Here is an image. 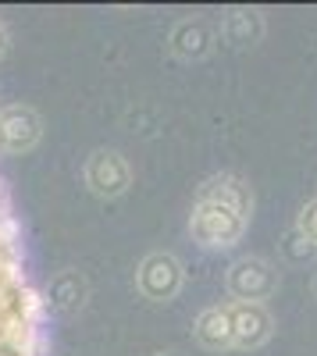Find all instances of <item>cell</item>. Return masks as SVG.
<instances>
[{"mask_svg": "<svg viewBox=\"0 0 317 356\" xmlns=\"http://www.w3.org/2000/svg\"><path fill=\"white\" fill-rule=\"evenodd\" d=\"M0 356H47L43 296L29 275L22 228L0 178Z\"/></svg>", "mask_w": 317, "mask_h": 356, "instance_id": "cell-1", "label": "cell"}, {"mask_svg": "<svg viewBox=\"0 0 317 356\" xmlns=\"http://www.w3.org/2000/svg\"><path fill=\"white\" fill-rule=\"evenodd\" d=\"M253 214V193L239 175H214L196 189L193 214H189V235L204 250H232Z\"/></svg>", "mask_w": 317, "mask_h": 356, "instance_id": "cell-2", "label": "cell"}, {"mask_svg": "<svg viewBox=\"0 0 317 356\" xmlns=\"http://www.w3.org/2000/svg\"><path fill=\"white\" fill-rule=\"evenodd\" d=\"M228 292L243 303H264L278 289V271L264 257H239L228 267Z\"/></svg>", "mask_w": 317, "mask_h": 356, "instance_id": "cell-3", "label": "cell"}, {"mask_svg": "<svg viewBox=\"0 0 317 356\" xmlns=\"http://www.w3.org/2000/svg\"><path fill=\"white\" fill-rule=\"evenodd\" d=\"M182 278H186V271H182L179 257H171V253H150L136 267V289L154 303L175 300L182 289Z\"/></svg>", "mask_w": 317, "mask_h": 356, "instance_id": "cell-4", "label": "cell"}, {"mask_svg": "<svg viewBox=\"0 0 317 356\" xmlns=\"http://www.w3.org/2000/svg\"><path fill=\"white\" fill-rule=\"evenodd\" d=\"M82 178H86V186H90V193L114 200L132 186V168L118 150H93L82 164Z\"/></svg>", "mask_w": 317, "mask_h": 356, "instance_id": "cell-5", "label": "cell"}, {"mask_svg": "<svg viewBox=\"0 0 317 356\" xmlns=\"http://www.w3.org/2000/svg\"><path fill=\"white\" fill-rule=\"evenodd\" d=\"M43 132V122L33 107L8 104L0 107V154H25L33 150Z\"/></svg>", "mask_w": 317, "mask_h": 356, "instance_id": "cell-6", "label": "cell"}, {"mask_svg": "<svg viewBox=\"0 0 317 356\" xmlns=\"http://www.w3.org/2000/svg\"><path fill=\"white\" fill-rule=\"evenodd\" d=\"M228 317H232L236 349H257V346H264L271 339V332H275V317L268 314L264 303L228 300Z\"/></svg>", "mask_w": 317, "mask_h": 356, "instance_id": "cell-7", "label": "cell"}, {"mask_svg": "<svg viewBox=\"0 0 317 356\" xmlns=\"http://www.w3.org/2000/svg\"><path fill=\"white\" fill-rule=\"evenodd\" d=\"M193 332H196L200 346H207V349H214V353L236 349V339H232V317H228V303H214V307H207L204 314L196 317Z\"/></svg>", "mask_w": 317, "mask_h": 356, "instance_id": "cell-8", "label": "cell"}, {"mask_svg": "<svg viewBox=\"0 0 317 356\" xmlns=\"http://www.w3.org/2000/svg\"><path fill=\"white\" fill-rule=\"evenodd\" d=\"M211 47H214V29H211L204 18L179 22L175 33H171V50H175L179 57H189V61H196V57H207Z\"/></svg>", "mask_w": 317, "mask_h": 356, "instance_id": "cell-9", "label": "cell"}, {"mask_svg": "<svg viewBox=\"0 0 317 356\" xmlns=\"http://www.w3.org/2000/svg\"><path fill=\"white\" fill-rule=\"evenodd\" d=\"M250 22H261L253 11L246 15V11H236V15H228V22H225V36H228V43H236V47H246V43H253L257 36L264 33V29H250Z\"/></svg>", "mask_w": 317, "mask_h": 356, "instance_id": "cell-10", "label": "cell"}, {"mask_svg": "<svg viewBox=\"0 0 317 356\" xmlns=\"http://www.w3.org/2000/svg\"><path fill=\"white\" fill-rule=\"evenodd\" d=\"M296 232H300V239H303L307 246H317V200H310L303 211H300Z\"/></svg>", "mask_w": 317, "mask_h": 356, "instance_id": "cell-11", "label": "cell"}, {"mask_svg": "<svg viewBox=\"0 0 317 356\" xmlns=\"http://www.w3.org/2000/svg\"><path fill=\"white\" fill-rule=\"evenodd\" d=\"M4 50H8V29H4V22H0V57H4Z\"/></svg>", "mask_w": 317, "mask_h": 356, "instance_id": "cell-12", "label": "cell"}]
</instances>
